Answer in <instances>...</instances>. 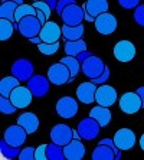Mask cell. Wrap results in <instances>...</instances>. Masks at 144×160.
Instances as JSON below:
<instances>
[{
	"label": "cell",
	"instance_id": "obj_3",
	"mask_svg": "<svg viewBox=\"0 0 144 160\" xmlns=\"http://www.w3.org/2000/svg\"><path fill=\"white\" fill-rule=\"evenodd\" d=\"M59 16H61V19H62L63 25L78 26V25L82 23V20H85V9L81 8V6L77 3H72L63 9Z\"/></svg>",
	"mask_w": 144,
	"mask_h": 160
},
{
	"label": "cell",
	"instance_id": "obj_40",
	"mask_svg": "<svg viewBox=\"0 0 144 160\" xmlns=\"http://www.w3.org/2000/svg\"><path fill=\"white\" fill-rule=\"evenodd\" d=\"M46 147H48V144H41L39 147H36V150H35V159L48 160V157H46Z\"/></svg>",
	"mask_w": 144,
	"mask_h": 160
},
{
	"label": "cell",
	"instance_id": "obj_48",
	"mask_svg": "<svg viewBox=\"0 0 144 160\" xmlns=\"http://www.w3.org/2000/svg\"><path fill=\"white\" fill-rule=\"evenodd\" d=\"M138 143H140V147H141V150L144 152V134L140 137V140H138Z\"/></svg>",
	"mask_w": 144,
	"mask_h": 160
},
{
	"label": "cell",
	"instance_id": "obj_49",
	"mask_svg": "<svg viewBox=\"0 0 144 160\" xmlns=\"http://www.w3.org/2000/svg\"><path fill=\"white\" fill-rule=\"evenodd\" d=\"M2 2H15V3H17V4L23 3V0H2Z\"/></svg>",
	"mask_w": 144,
	"mask_h": 160
},
{
	"label": "cell",
	"instance_id": "obj_26",
	"mask_svg": "<svg viewBox=\"0 0 144 160\" xmlns=\"http://www.w3.org/2000/svg\"><path fill=\"white\" fill-rule=\"evenodd\" d=\"M59 62L65 63V65L69 68V71H71V82L75 79V77L79 74V71H82V65H81V62L77 59V56H71V55L62 56V58L59 59Z\"/></svg>",
	"mask_w": 144,
	"mask_h": 160
},
{
	"label": "cell",
	"instance_id": "obj_18",
	"mask_svg": "<svg viewBox=\"0 0 144 160\" xmlns=\"http://www.w3.org/2000/svg\"><path fill=\"white\" fill-rule=\"evenodd\" d=\"M98 85H95L92 81L82 82L77 88V98L82 104H92L95 102V92Z\"/></svg>",
	"mask_w": 144,
	"mask_h": 160
},
{
	"label": "cell",
	"instance_id": "obj_20",
	"mask_svg": "<svg viewBox=\"0 0 144 160\" xmlns=\"http://www.w3.org/2000/svg\"><path fill=\"white\" fill-rule=\"evenodd\" d=\"M17 124H20L27 134H33L39 128V118L35 112H23L17 117Z\"/></svg>",
	"mask_w": 144,
	"mask_h": 160
},
{
	"label": "cell",
	"instance_id": "obj_9",
	"mask_svg": "<svg viewBox=\"0 0 144 160\" xmlns=\"http://www.w3.org/2000/svg\"><path fill=\"white\" fill-rule=\"evenodd\" d=\"M78 101L72 97H62L56 101V114L62 118H72L78 114Z\"/></svg>",
	"mask_w": 144,
	"mask_h": 160
},
{
	"label": "cell",
	"instance_id": "obj_44",
	"mask_svg": "<svg viewBox=\"0 0 144 160\" xmlns=\"http://www.w3.org/2000/svg\"><path fill=\"white\" fill-rule=\"evenodd\" d=\"M46 3L49 4V8L52 10H56V4H58V0H46Z\"/></svg>",
	"mask_w": 144,
	"mask_h": 160
},
{
	"label": "cell",
	"instance_id": "obj_35",
	"mask_svg": "<svg viewBox=\"0 0 144 160\" xmlns=\"http://www.w3.org/2000/svg\"><path fill=\"white\" fill-rule=\"evenodd\" d=\"M32 4L35 6V9H39V10L43 12L49 20V18H51V15H52V9L49 8V4L46 3V0H37V2H33Z\"/></svg>",
	"mask_w": 144,
	"mask_h": 160
},
{
	"label": "cell",
	"instance_id": "obj_50",
	"mask_svg": "<svg viewBox=\"0 0 144 160\" xmlns=\"http://www.w3.org/2000/svg\"><path fill=\"white\" fill-rule=\"evenodd\" d=\"M32 2H37V0H32Z\"/></svg>",
	"mask_w": 144,
	"mask_h": 160
},
{
	"label": "cell",
	"instance_id": "obj_8",
	"mask_svg": "<svg viewBox=\"0 0 144 160\" xmlns=\"http://www.w3.org/2000/svg\"><path fill=\"white\" fill-rule=\"evenodd\" d=\"M81 65H82V72H84V75L89 79H94V78H97V77H100L104 72L105 67H107L100 56H95V55L88 56Z\"/></svg>",
	"mask_w": 144,
	"mask_h": 160
},
{
	"label": "cell",
	"instance_id": "obj_41",
	"mask_svg": "<svg viewBox=\"0 0 144 160\" xmlns=\"http://www.w3.org/2000/svg\"><path fill=\"white\" fill-rule=\"evenodd\" d=\"M72 3H77V0H58V4H56V13L61 15L63 9L67 8V6H69V4H72Z\"/></svg>",
	"mask_w": 144,
	"mask_h": 160
},
{
	"label": "cell",
	"instance_id": "obj_22",
	"mask_svg": "<svg viewBox=\"0 0 144 160\" xmlns=\"http://www.w3.org/2000/svg\"><path fill=\"white\" fill-rule=\"evenodd\" d=\"M84 9L87 13L97 18L101 13L108 12V2L107 0H87L84 3Z\"/></svg>",
	"mask_w": 144,
	"mask_h": 160
},
{
	"label": "cell",
	"instance_id": "obj_1",
	"mask_svg": "<svg viewBox=\"0 0 144 160\" xmlns=\"http://www.w3.org/2000/svg\"><path fill=\"white\" fill-rule=\"evenodd\" d=\"M78 133L81 136L82 140H88V142H92L98 137V134L101 131V124L97 121L92 117H87V118H82L77 127Z\"/></svg>",
	"mask_w": 144,
	"mask_h": 160
},
{
	"label": "cell",
	"instance_id": "obj_5",
	"mask_svg": "<svg viewBox=\"0 0 144 160\" xmlns=\"http://www.w3.org/2000/svg\"><path fill=\"white\" fill-rule=\"evenodd\" d=\"M33 71H35L33 63L30 62L29 59H26V58L16 59L15 62L12 63V68H10L12 75L16 77L20 82H27L29 81V79L35 75Z\"/></svg>",
	"mask_w": 144,
	"mask_h": 160
},
{
	"label": "cell",
	"instance_id": "obj_29",
	"mask_svg": "<svg viewBox=\"0 0 144 160\" xmlns=\"http://www.w3.org/2000/svg\"><path fill=\"white\" fill-rule=\"evenodd\" d=\"M0 152H2V156L4 157V159H15V157H19V154H20V147H15V146L9 144L6 140H0Z\"/></svg>",
	"mask_w": 144,
	"mask_h": 160
},
{
	"label": "cell",
	"instance_id": "obj_30",
	"mask_svg": "<svg viewBox=\"0 0 144 160\" xmlns=\"http://www.w3.org/2000/svg\"><path fill=\"white\" fill-rule=\"evenodd\" d=\"M46 157L48 160H63L65 153H63V146H59L56 143L51 142L46 147Z\"/></svg>",
	"mask_w": 144,
	"mask_h": 160
},
{
	"label": "cell",
	"instance_id": "obj_51",
	"mask_svg": "<svg viewBox=\"0 0 144 160\" xmlns=\"http://www.w3.org/2000/svg\"><path fill=\"white\" fill-rule=\"evenodd\" d=\"M143 2H144V0H143Z\"/></svg>",
	"mask_w": 144,
	"mask_h": 160
},
{
	"label": "cell",
	"instance_id": "obj_4",
	"mask_svg": "<svg viewBox=\"0 0 144 160\" xmlns=\"http://www.w3.org/2000/svg\"><path fill=\"white\" fill-rule=\"evenodd\" d=\"M118 107L124 114H136V112L140 111V108H143V102H141V98L138 95V92H124L121 95V98L118 100Z\"/></svg>",
	"mask_w": 144,
	"mask_h": 160
},
{
	"label": "cell",
	"instance_id": "obj_39",
	"mask_svg": "<svg viewBox=\"0 0 144 160\" xmlns=\"http://www.w3.org/2000/svg\"><path fill=\"white\" fill-rule=\"evenodd\" d=\"M117 2H118V4L122 9L130 10V9H136L140 4V2H143V0H117Z\"/></svg>",
	"mask_w": 144,
	"mask_h": 160
},
{
	"label": "cell",
	"instance_id": "obj_34",
	"mask_svg": "<svg viewBox=\"0 0 144 160\" xmlns=\"http://www.w3.org/2000/svg\"><path fill=\"white\" fill-rule=\"evenodd\" d=\"M17 108L15 107V104L12 102V100L9 97H2L0 95V111L3 112V114H13Z\"/></svg>",
	"mask_w": 144,
	"mask_h": 160
},
{
	"label": "cell",
	"instance_id": "obj_27",
	"mask_svg": "<svg viewBox=\"0 0 144 160\" xmlns=\"http://www.w3.org/2000/svg\"><path fill=\"white\" fill-rule=\"evenodd\" d=\"M63 49H65V53H67V55L77 56L79 52H82V51L87 49V42H85L82 38L78 39V41H67Z\"/></svg>",
	"mask_w": 144,
	"mask_h": 160
},
{
	"label": "cell",
	"instance_id": "obj_24",
	"mask_svg": "<svg viewBox=\"0 0 144 160\" xmlns=\"http://www.w3.org/2000/svg\"><path fill=\"white\" fill-rule=\"evenodd\" d=\"M19 85H20V81H19L16 77H13V75L4 77V78H2V81H0V95H2V97H10L12 91Z\"/></svg>",
	"mask_w": 144,
	"mask_h": 160
},
{
	"label": "cell",
	"instance_id": "obj_25",
	"mask_svg": "<svg viewBox=\"0 0 144 160\" xmlns=\"http://www.w3.org/2000/svg\"><path fill=\"white\" fill-rule=\"evenodd\" d=\"M84 25H78V26H68L63 25L62 26V38L65 41H78L84 36Z\"/></svg>",
	"mask_w": 144,
	"mask_h": 160
},
{
	"label": "cell",
	"instance_id": "obj_38",
	"mask_svg": "<svg viewBox=\"0 0 144 160\" xmlns=\"http://www.w3.org/2000/svg\"><path fill=\"white\" fill-rule=\"evenodd\" d=\"M35 150L33 147H25V149H22V152H20V154H19V159L20 160H32L35 159Z\"/></svg>",
	"mask_w": 144,
	"mask_h": 160
},
{
	"label": "cell",
	"instance_id": "obj_23",
	"mask_svg": "<svg viewBox=\"0 0 144 160\" xmlns=\"http://www.w3.org/2000/svg\"><path fill=\"white\" fill-rule=\"evenodd\" d=\"M91 159L92 160H114L115 152L111 146L98 143V146L94 149L92 154H91Z\"/></svg>",
	"mask_w": 144,
	"mask_h": 160
},
{
	"label": "cell",
	"instance_id": "obj_46",
	"mask_svg": "<svg viewBox=\"0 0 144 160\" xmlns=\"http://www.w3.org/2000/svg\"><path fill=\"white\" fill-rule=\"evenodd\" d=\"M32 43H35V45H39L42 42V39H41V36H35V38H30L29 39Z\"/></svg>",
	"mask_w": 144,
	"mask_h": 160
},
{
	"label": "cell",
	"instance_id": "obj_15",
	"mask_svg": "<svg viewBox=\"0 0 144 160\" xmlns=\"http://www.w3.org/2000/svg\"><path fill=\"white\" fill-rule=\"evenodd\" d=\"M114 142L121 152H126V150H130L134 147L137 137L131 128H120L114 134Z\"/></svg>",
	"mask_w": 144,
	"mask_h": 160
},
{
	"label": "cell",
	"instance_id": "obj_14",
	"mask_svg": "<svg viewBox=\"0 0 144 160\" xmlns=\"http://www.w3.org/2000/svg\"><path fill=\"white\" fill-rule=\"evenodd\" d=\"M51 84L52 82L49 81L48 77H43V75H33V77L27 81L29 89L32 91L33 97H37V98L45 97V95L49 92Z\"/></svg>",
	"mask_w": 144,
	"mask_h": 160
},
{
	"label": "cell",
	"instance_id": "obj_37",
	"mask_svg": "<svg viewBox=\"0 0 144 160\" xmlns=\"http://www.w3.org/2000/svg\"><path fill=\"white\" fill-rule=\"evenodd\" d=\"M110 75H111L110 68L105 67V69H104L102 74H101L100 77H97V78L91 79V81H92L95 85H102V84H107V82H108V79H110Z\"/></svg>",
	"mask_w": 144,
	"mask_h": 160
},
{
	"label": "cell",
	"instance_id": "obj_47",
	"mask_svg": "<svg viewBox=\"0 0 144 160\" xmlns=\"http://www.w3.org/2000/svg\"><path fill=\"white\" fill-rule=\"evenodd\" d=\"M85 20H87V22H95V18H94L92 15H89V13H87V12H85Z\"/></svg>",
	"mask_w": 144,
	"mask_h": 160
},
{
	"label": "cell",
	"instance_id": "obj_2",
	"mask_svg": "<svg viewBox=\"0 0 144 160\" xmlns=\"http://www.w3.org/2000/svg\"><path fill=\"white\" fill-rule=\"evenodd\" d=\"M17 23H19V32H20V35L27 38V39L39 36L41 29H42V26H43L41 23V20L37 19V16H35V15L25 16V18L20 19Z\"/></svg>",
	"mask_w": 144,
	"mask_h": 160
},
{
	"label": "cell",
	"instance_id": "obj_31",
	"mask_svg": "<svg viewBox=\"0 0 144 160\" xmlns=\"http://www.w3.org/2000/svg\"><path fill=\"white\" fill-rule=\"evenodd\" d=\"M13 32H15V22L0 18V41L10 39Z\"/></svg>",
	"mask_w": 144,
	"mask_h": 160
},
{
	"label": "cell",
	"instance_id": "obj_10",
	"mask_svg": "<svg viewBox=\"0 0 144 160\" xmlns=\"http://www.w3.org/2000/svg\"><path fill=\"white\" fill-rule=\"evenodd\" d=\"M117 100H118V95H117V91H115L114 87L107 85V84L98 85L95 92V102L98 105L111 107L117 102Z\"/></svg>",
	"mask_w": 144,
	"mask_h": 160
},
{
	"label": "cell",
	"instance_id": "obj_43",
	"mask_svg": "<svg viewBox=\"0 0 144 160\" xmlns=\"http://www.w3.org/2000/svg\"><path fill=\"white\" fill-rule=\"evenodd\" d=\"M36 16H37V19L41 20L42 25H45V23L48 22V18H46V15H45L42 10H39V9H36Z\"/></svg>",
	"mask_w": 144,
	"mask_h": 160
},
{
	"label": "cell",
	"instance_id": "obj_42",
	"mask_svg": "<svg viewBox=\"0 0 144 160\" xmlns=\"http://www.w3.org/2000/svg\"><path fill=\"white\" fill-rule=\"evenodd\" d=\"M91 55H94V53H92V52H89L88 49H85V51H82V52L78 53V55H77V59L82 63L85 59H87V58H88V56H91Z\"/></svg>",
	"mask_w": 144,
	"mask_h": 160
},
{
	"label": "cell",
	"instance_id": "obj_33",
	"mask_svg": "<svg viewBox=\"0 0 144 160\" xmlns=\"http://www.w3.org/2000/svg\"><path fill=\"white\" fill-rule=\"evenodd\" d=\"M37 49H39V52L43 53V55H53V53H56L58 49H59V42H55V43L41 42V43L37 45Z\"/></svg>",
	"mask_w": 144,
	"mask_h": 160
},
{
	"label": "cell",
	"instance_id": "obj_6",
	"mask_svg": "<svg viewBox=\"0 0 144 160\" xmlns=\"http://www.w3.org/2000/svg\"><path fill=\"white\" fill-rule=\"evenodd\" d=\"M48 78L53 85H63L71 82V71L69 68L62 62H56L51 65L48 69Z\"/></svg>",
	"mask_w": 144,
	"mask_h": 160
},
{
	"label": "cell",
	"instance_id": "obj_32",
	"mask_svg": "<svg viewBox=\"0 0 144 160\" xmlns=\"http://www.w3.org/2000/svg\"><path fill=\"white\" fill-rule=\"evenodd\" d=\"M29 15L36 16V9H35L33 4H26V3L19 4L15 13V22H19L20 19H23L25 16H29Z\"/></svg>",
	"mask_w": 144,
	"mask_h": 160
},
{
	"label": "cell",
	"instance_id": "obj_11",
	"mask_svg": "<svg viewBox=\"0 0 144 160\" xmlns=\"http://www.w3.org/2000/svg\"><path fill=\"white\" fill-rule=\"evenodd\" d=\"M112 52H114L115 59L118 62L127 63L134 59V56H136V46H134L133 42L124 39V41H120L114 45V51Z\"/></svg>",
	"mask_w": 144,
	"mask_h": 160
},
{
	"label": "cell",
	"instance_id": "obj_19",
	"mask_svg": "<svg viewBox=\"0 0 144 160\" xmlns=\"http://www.w3.org/2000/svg\"><path fill=\"white\" fill-rule=\"evenodd\" d=\"M63 153L67 160H81L85 156V146L81 138H74L67 146H63Z\"/></svg>",
	"mask_w": 144,
	"mask_h": 160
},
{
	"label": "cell",
	"instance_id": "obj_21",
	"mask_svg": "<svg viewBox=\"0 0 144 160\" xmlns=\"http://www.w3.org/2000/svg\"><path fill=\"white\" fill-rule=\"evenodd\" d=\"M89 117L95 118L98 123L101 124V127H107L111 121V111L110 107H104V105H95L94 108H91L89 111Z\"/></svg>",
	"mask_w": 144,
	"mask_h": 160
},
{
	"label": "cell",
	"instance_id": "obj_16",
	"mask_svg": "<svg viewBox=\"0 0 144 160\" xmlns=\"http://www.w3.org/2000/svg\"><path fill=\"white\" fill-rule=\"evenodd\" d=\"M9 98L12 100V102L15 104L16 108H26L27 105H30V102H32L33 94H32V91L29 89V87L19 85L12 91Z\"/></svg>",
	"mask_w": 144,
	"mask_h": 160
},
{
	"label": "cell",
	"instance_id": "obj_45",
	"mask_svg": "<svg viewBox=\"0 0 144 160\" xmlns=\"http://www.w3.org/2000/svg\"><path fill=\"white\" fill-rule=\"evenodd\" d=\"M137 92H138V95H140L141 102H143V108H144V87H140V88H137Z\"/></svg>",
	"mask_w": 144,
	"mask_h": 160
},
{
	"label": "cell",
	"instance_id": "obj_17",
	"mask_svg": "<svg viewBox=\"0 0 144 160\" xmlns=\"http://www.w3.org/2000/svg\"><path fill=\"white\" fill-rule=\"evenodd\" d=\"M39 36H41L42 42H46V43L59 42V39L62 38V26H59V25L55 22L48 20V22L42 26Z\"/></svg>",
	"mask_w": 144,
	"mask_h": 160
},
{
	"label": "cell",
	"instance_id": "obj_36",
	"mask_svg": "<svg viewBox=\"0 0 144 160\" xmlns=\"http://www.w3.org/2000/svg\"><path fill=\"white\" fill-rule=\"evenodd\" d=\"M134 20L138 26L144 28V4H138L134 10Z\"/></svg>",
	"mask_w": 144,
	"mask_h": 160
},
{
	"label": "cell",
	"instance_id": "obj_28",
	"mask_svg": "<svg viewBox=\"0 0 144 160\" xmlns=\"http://www.w3.org/2000/svg\"><path fill=\"white\" fill-rule=\"evenodd\" d=\"M19 4L15 2H2L0 4V18L15 22V13Z\"/></svg>",
	"mask_w": 144,
	"mask_h": 160
},
{
	"label": "cell",
	"instance_id": "obj_13",
	"mask_svg": "<svg viewBox=\"0 0 144 160\" xmlns=\"http://www.w3.org/2000/svg\"><path fill=\"white\" fill-rule=\"evenodd\" d=\"M51 140L59 146H67L71 140H74V128L67 124H56L51 130Z\"/></svg>",
	"mask_w": 144,
	"mask_h": 160
},
{
	"label": "cell",
	"instance_id": "obj_12",
	"mask_svg": "<svg viewBox=\"0 0 144 160\" xmlns=\"http://www.w3.org/2000/svg\"><path fill=\"white\" fill-rule=\"evenodd\" d=\"M26 137H27V131H26L20 124L9 126L3 136L4 140H6L9 144L15 146V147H22L26 142Z\"/></svg>",
	"mask_w": 144,
	"mask_h": 160
},
{
	"label": "cell",
	"instance_id": "obj_7",
	"mask_svg": "<svg viewBox=\"0 0 144 160\" xmlns=\"http://www.w3.org/2000/svg\"><path fill=\"white\" fill-rule=\"evenodd\" d=\"M94 25H95V29L98 33L104 35V36H108V35L114 33L117 30V25L118 23H117V19H115V16L112 13L105 12V13H101V15L97 16Z\"/></svg>",
	"mask_w": 144,
	"mask_h": 160
}]
</instances>
